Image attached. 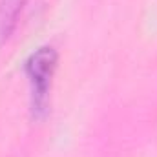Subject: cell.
<instances>
[{"label": "cell", "mask_w": 157, "mask_h": 157, "mask_svg": "<svg viewBox=\"0 0 157 157\" xmlns=\"http://www.w3.org/2000/svg\"><path fill=\"white\" fill-rule=\"evenodd\" d=\"M55 68H57V51L49 46L37 49L26 62V71L31 78V84H33L39 102L44 99V95L48 91V86L51 82Z\"/></svg>", "instance_id": "cell-1"}, {"label": "cell", "mask_w": 157, "mask_h": 157, "mask_svg": "<svg viewBox=\"0 0 157 157\" xmlns=\"http://www.w3.org/2000/svg\"><path fill=\"white\" fill-rule=\"evenodd\" d=\"M26 0H2L0 2V39H7L17 26L18 15Z\"/></svg>", "instance_id": "cell-2"}]
</instances>
